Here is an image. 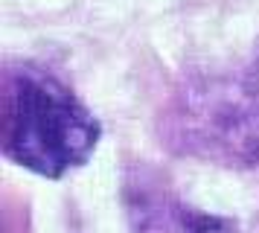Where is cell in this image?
Returning <instances> with one entry per match:
<instances>
[{"label": "cell", "instance_id": "1", "mask_svg": "<svg viewBox=\"0 0 259 233\" xmlns=\"http://www.w3.org/2000/svg\"><path fill=\"white\" fill-rule=\"evenodd\" d=\"M102 128L82 99L53 73L9 67L3 73V154L44 178L84 166Z\"/></svg>", "mask_w": 259, "mask_h": 233}, {"label": "cell", "instance_id": "3", "mask_svg": "<svg viewBox=\"0 0 259 233\" xmlns=\"http://www.w3.org/2000/svg\"><path fill=\"white\" fill-rule=\"evenodd\" d=\"M250 91H253V96H256V102H259V61H256V73H253V82H250Z\"/></svg>", "mask_w": 259, "mask_h": 233}, {"label": "cell", "instance_id": "2", "mask_svg": "<svg viewBox=\"0 0 259 233\" xmlns=\"http://www.w3.org/2000/svg\"><path fill=\"white\" fill-rule=\"evenodd\" d=\"M184 233H239L233 219H224V216H210V213H195L187 210L181 216Z\"/></svg>", "mask_w": 259, "mask_h": 233}]
</instances>
